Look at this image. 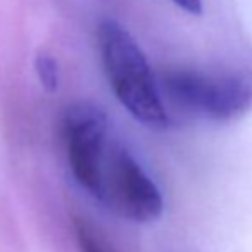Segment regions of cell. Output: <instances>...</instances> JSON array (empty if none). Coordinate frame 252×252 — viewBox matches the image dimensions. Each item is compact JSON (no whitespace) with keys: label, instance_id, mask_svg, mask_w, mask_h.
I'll list each match as a JSON object with an SVG mask.
<instances>
[{"label":"cell","instance_id":"1","mask_svg":"<svg viewBox=\"0 0 252 252\" xmlns=\"http://www.w3.org/2000/svg\"><path fill=\"white\" fill-rule=\"evenodd\" d=\"M163 100L194 119L230 124L252 112V70L173 65L158 74Z\"/></svg>","mask_w":252,"mask_h":252},{"label":"cell","instance_id":"2","mask_svg":"<svg viewBox=\"0 0 252 252\" xmlns=\"http://www.w3.org/2000/svg\"><path fill=\"white\" fill-rule=\"evenodd\" d=\"M98 47L117 100L144 127L165 130L170 126V113L159 91L158 76L130 31L113 19L101 21Z\"/></svg>","mask_w":252,"mask_h":252},{"label":"cell","instance_id":"3","mask_svg":"<svg viewBox=\"0 0 252 252\" xmlns=\"http://www.w3.org/2000/svg\"><path fill=\"white\" fill-rule=\"evenodd\" d=\"M93 196L117 216L134 223L156 221L165 209L158 186L126 148L112 141L103 156Z\"/></svg>","mask_w":252,"mask_h":252},{"label":"cell","instance_id":"4","mask_svg":"<svg viewBox=\"0 0 252 252\" xmlns=\"http://www.w3.org/2000/svg\"><path fill=\"white\" fill-rule=\"evenodd\" d=\"M62 136L74 177L93 196L110 143L108 117L94 103H72L63 113Z\"/></svg>","mask_w":252,"mask_h":252},{"label":"cell","instance_id":"5","mask_svg":"<svg viewBox=\"0 0 252 252\" xmlns=\"http://www.w3.org/2000/svg\"><path fill=\"white\" fill-rule=\"evenodd\" d=\"M74 233H76L77 247L81 252H119L106 235L84 216L74 218Z\"/></svg>","mask_w":252,"mask_h":252},{"label":"cell","instance_id":"6","mask_svg":"<svg viewBox=\"0 0 252 252\" xmlns=\"http://www.w3.org/2000/svg\"><path fill=\"white\" fill-rule=\"evenodd\" d=\"M34 72L40 81L41 88H43L47 93H55L59 90L60 84V70L59 63L53 59L52 55L41 52L34 59Z\"/></svg>","mask_w":252,"mask_h":252},{"label":"cell","instance_id":"7","mask_svg":"<svg viewBox=\"0 0 252 252\" xmlns=\"http://www.w3.org/2000/svg\"><path fill=\"white\" fill-rule=\"evenodd\" d=\"M180 10L190 16H201L202 14V0H168Z\"/></svg>","mask_w":252,"mask_h":252}]
</instances>
